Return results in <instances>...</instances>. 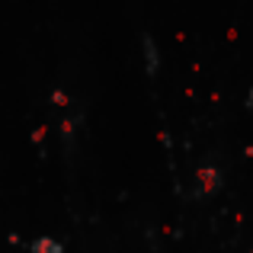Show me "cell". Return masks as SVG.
Wrapping results in <instances>:
<instances>
[{"instance_id":"obj_2","label":"cell","mask_w":253,"mask_h":253,"mask_svg":"<svg viewBox=\"0 0 253 253\" xmlns=\"http://www.w3.org/2000/svg\"><path fill=\"white\" fill-rule=\"evenodd\" d=\"M29 253H61V244L55 237H36L29 244Z\"/></svg>"},{"instance_id":"obj_1","label":"cell","mask_w":253,"mask_h":253,"mask_svg":"<svg viewBox=\"0 0 253 253\" xmlns=\"http://www.w3.org/2000/svg\"><path fill=\"white\" fill-rule=\"evenodd\" d=\"M141 42H144V61H148V77H154V74H157V48H154V39H151L148 32H144Z\"/></svg>"}]
</instances>
